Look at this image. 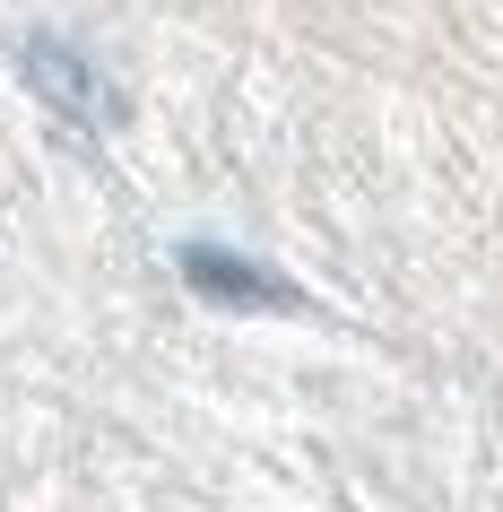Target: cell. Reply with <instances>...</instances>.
<instances>
[{
    "label": "cell",
    "mask_w": 503,
    "mask_h": 512,
    "mask_svg": "<svg viewBox=\"0 0 503 512\" xmlns=\"http://www.w3.org/2000/svg\"><path fill=\"white\" fill-rule=\"evenodd\" d=\"M174 270H183V287L191 296H209V304H261V313H295V287L278 270H261V261H243V252H226V243H183V261H174Z\"/></svg>",
    "instance_id": "obj_2"
},
{
    "label": "cell",
    "mask_w": 503,
    "mask_h": 512,
    "mask_svg": "<svg viewBox=\"0 0 503 512\" xmlns=\"http://www.w3.org/2000/svg\"><path fill=\"white\" fill-rule=\"evenodd\" d=\"M18 70H27L35 96H44V105H61L79 131H105L113 113H122V96L96 79V61H87L79 44H61V35H27V44H18Z\"/></svg>",
    "instance_id": "obj_1"
}]
</instances>
